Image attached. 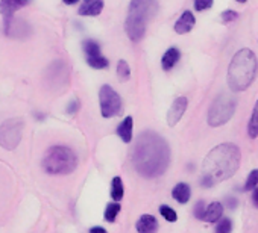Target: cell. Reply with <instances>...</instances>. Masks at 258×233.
I'll list each match as a JSON object with an SVG mask.
<instances>
[{
  "label": "cell",
  "mask_w": 258,
  "mask_h": 233,
  "mask_svg": "<svg viewBox=\"0 0 258 233\" xmlns=\"http://www.w3.org/2000/svg\"><path fill=\"white\" fill-rule=\"evenodd\" d=\"M133 164L134 168L148 179L164 174L170 164L167 141L155 132H143L133 149Z\"/></svg>",
  "instance_id": "6da1fadb"
},
{
  "label": "cell",
  "mask_w": 258,
  "mask_h": 233,
  "mask_svg": "<svg viewBox=\"0 0 258 233\" xmlns=\"http://www.w3.org/2000/svg\"><path fill=\"white\" fill-rule=\"evenodd\" d=\"M241 161L240 149L232 143L216 146L204 159L202 164V185L207 188L214 186L217 182H223L232 177Z\"/></svg>",
  "instance_id": "7a4b0ae2"
},
{
  "label": "cell",
  "mask_w": 258,
  "mask_h": 233,
  "mask_svg": "<svg viewBox=\"0 0 258 233\" xmlns=\"http://www.w3.org/2000/svg\"><path fill=\"white\" fill-rule=\"evenodd\" d=\"M258 71V61L250 49L238 50L228 67V86L232 92H241L250 86Z\"/></svg>",
  "instance_id": "3957f363"
},
{
  "label": "cell",
  "mask_w": 258,
  "mask_h": 233,
  "mask_svg": "<svg viewBox=\"0 0 258 233\" xmlns=\"http://www.w3.org/2000/svg\"><path fill=\"white\" fill-rule=\"evenodd\" d=\"M158 11L157 0H131L124 29L129 40L137 43L145 37L148 22L155 17Z\"/></svg>",
  "instance_id": "277c9868"
},
{
  "label": "cell",
  "mask_w": 258,
  "mask_h": 233,
  "mask_svg": "<svg viewBox=\"0 0 258 233\" xmlns=\"http://www.w3.org/2000/svg\"><path fill=\"white\" fill-rule=\"evenodd\" d=\"M76 167H78L76 153L64 146H55L49 149L43 159V168L49 174L66 176L73 173Z\"/></svg>",
  "instance_id": "5b68a950"
},
{
  "label": "cell",
  "mask_w": 258,
  "mask_h": 233,
  "mask_svg": "<svg viewBox=\"0 0 258 233\" xmlns=\"http://www.w3.org/2000/svg\"><path fill=\"white\" fill-rule=\"evenodd\" d=\"M235 98L231 94H220L211 104L210 110H208V117L207 122L211 128H219L223 126L225 123H228L231 120V117L235 112Z\"/></svg>",
  "instance_id": "8992f818"
},
{
  "label": "cell",
  "mask_w": 258,
  "mask_h": 233,
  "mask_svg": "<svg viewBox=\"0 0 258 233\" xmlns=\"http://www.w3.org/2000/svg\"><path fill=\"white\" fill-rule=\"evenodd\" d=\"M23 120L22 119H10L0 126V146L5 150H14L22 141L23 134Z\"/></svg>",
  "instance_id": "52a82bcc"
},
{
  "label": "cell",
  "mask_w": 258,
  "mask_h": 233,
  "mask_svg": "<svg viewBox=\"0 0 258 233\" xmlns=\"http://www.w3.org/2000/svg\"><path fill=\"white\" fill-rule=\"evenodd\" d=\"M99 101H100V112L103 119H111V117L118 115L121 110V98L109 85H103L100 88Z\"/></svg>",
  "instance_id": "ba28073f"
},
{
  "label": "cell",
  "mask_w": 258,
  "mask_h": 233,
  "mask_svg": "<svg viewBox=\"0 0 258 233\" xmlns=\"http://www.w3.org/2000/svg\"><path fill=\"white\" fill-rule=\"evenodd\" d=\"M84 52H85V59L87 64L94 68V70H105L109 65V61L102 56L100 53V47L96 41L93 40H87L84 41Z\"/></svg>",
  "instance_id": "9c48e42d"
},
{
  "label": "cell",
  "mask_w": 258,
  "mask_h": 233,
  "mask_svg": "<svg viewBox=\"0 0 258 233\" xmlns=\"http://www.w3.org/2000/svg\"><path fill=\"white\" fill-rule=\"evenodd\" d=\"M29 32H31V29H29V26H28L26 22L19 20V19H14V17L5 19V34H7L8 37H13V38H23V37H26Z\"/></svg>",
  "instance_id": "30bf717a"
},
{
  "label": "cell",
  "mask_w": 258,
  "mask_h": 233,
  "mask_svg": "<svg viewBox=\"0 0 258 233\" xmlns=\"http://www.w3.org/2000/svg\"><path fill=\"white\" fill-rule=\"evenodd\" d=\"M187 106H188V100L185 97H178L172 103V106H170V109L167 112V125L173 128V126H176L179 123V120L182 119L185 110H187Z\"/></svg>",
  "instance_id": "8fae6325"
},
{
  "label": "cell",
  "mask_w": 258,
  "mask_h": 233,
  "mask_svg": "<svg viewBox=\"0 0 258 233\" xmlns=\"http://www.w3.org/2000/svg\"><path fill=\"white\" fill-rule=\"evenodd\" d=\"M31 0H0V13L5 19L14 17V14L23 7L29 5Z\"/></svg>",
  "instance_id": "7c38bea8"
},
{
  "label": "cell",
  "mask_w": 258,
  "mask_h": 233,
  "mask_svg": "<svg viewBox=\"0 0 258 233\" xmlns=\"http://www.w3.org/2000/svg\"><path fill=\"white\" fill-rule=\"evenodd\" d=\"M195 16L191 11H184L182 16L178 19V22L175 23V32L179 34V35H184V34H188L193 28H195Z\"/></svg>",
  "instance_id": "4fadbf2b"
},
{
  "label": "cell",
  "mask_w": 258,
  "mask_h": 233,
  "mask_svg": "<svg viewBox=\"0 0 258 233\" xmlns=\"http://www.w3.org/2000/svg\"><path fill=\"white\" fill-rule=\"evenodd\" d=\"M102 10H103V0H84L78 13L79 16L94 17V16H99Z\"/></svg>",
  "instance_id": "5bb4252c"
},
{
  "label": "cell",
  "mask_w": 258,
  "mask_h": 233,
  "mask_svg": "<svg viewBox=\"0 0 258 233\" xmlns=\"http://www.w3.org/2000/svg\"><path fill=\"white\" fill-rule=\"evenodd\" d=\"M137 231L139 233H157L158 231V221L152 215H143L137 221Z\"/></svg>",
  "instance_id": "9a60e30c"
},
{
  "label": "cell",
  "mask_w": 258,
  "mask_h": 233,
  "mask_svg": "<svg viewBox=\"0 0 258 233\" xmlns=\"http://www.w3.org/2000/svg\"><path fill=\"white\" fill-rule=\"evenodd\" d=\"M117 135L126 144H129V143L133 141V117H126V119L118 125Z\"/></svg>",
  "instance_id": "2e32d148"
},
{
  "label": "cell",
  "mask_w": 258,
  "mask_h": 233,
  "mask_svg": "<svg viewBox=\"0 0 258 233\" xmlns=\"http://www.w3.org/2000/svg\"><path fill=\"white\" fill-rule=\"evenodd\" d=\"M179 58H181V52H179L176 47L169 49V50L164 53L163 59H161V65H163V68H164L166 71L172 70V68L176 65V62L179 61Z\"/></svg>",
  "instance_id": "e0dca14e"
},
{
  "label": "cell",
  "mask_w": 258,
  "mask_h": 233,
  "mask_svg": "<svg viewBox=\"0 0 258 233\" xmlns=\"http://www.w3.org/2000/svg\"><path fill=\"white\" fill-rule=\"evenodd\" d=\"M172 195H173V198H175L178 203L185 204V203H188V200H190V197H191L190 186H188L187 183H178V185L173 188Z\"/></svg>",
  "instance_id": "ac0fdd59"
},
{
  "label": "cell",
  "mask_w": 258,
  "mask_h": 233,
  "mask_svg": "<svg viewBox=\"0 0 258 233\" xmlns=\"http://www.w3.org/2000/svg\"><path fill=\"white\" fill-rule=\"evenodd\" d=\"M222 213H223V206L219 201H214V203H211L205 209L204 221H207V222H217L220 219Z\"/></svg>",
  "instance_id": "d6986e66"
},
{
  "label": "cell",
  "mask_w": 258,
  "mask_h": 233,
  "mask_svg": "<svg viewBox=\"0 0 258 233\" xmlns=\"http://www.w3.org/2000/svg\"><path fill=\"white\" fill-rule=\"evenodd\" d=\"M247 134L252 140H255L258 137V100L253 106V112H252V117L247 125Z\"/></svg>",
  "instance_id": "ffe728a7"
},
{
  "label": "cell",
  "mask_w": 258,
  "mask_h": 233,
  "mask_svg": "<svg viewBox=\"0 0 258 233\" xmlns=\"http://www.w3.org/2000/svg\"><path fill=\"white\" fill-rule=\"evenodd\" d=\"M123 194H124V188H123V182L121 179L117 176L112 179V183H111V197L114 201H118L123 198Z\"/></svg>",
  "instance_id": "44dd1931"
},
{
  "label": "cell",
  "mask_w": 258,
  "mask_h": 233,
  "mask_svg": "<svg viewBox=\"0 0 258 233\" xmlns=\"http://www.w3.org/2000/svg\"><path fill=\"white\" fill-rule=\"evenodd\" d=\"M118 212H120V204L118 203H109L105 209V219L108 222H114Z\"/></svg>",
  "instance_id": "7402d4cb"
},
{
  "label": "cell",
  "mask_w": 258,
  "mask_h": 233,
  "mask_svg": "<svg viewBox=\"0 0 258 233\" xmlns=\"http://www.w3.org/2000/svg\"><path fill=\"white\" fill-rule=\"evenodd\" d=\"M117 74H118V77L121 80H127L129 79V76H131V68H129L126 61H123V59L118 61V64H117Z\"/></svg>",
  "instance_id": "603a6c76"
},
{
  "label": "cell",
  "mask_w": 258,
  "mask_h": 233,
  "mask_svg": "<svg viewBox=\"0 0 258 233\" xmlns=\"http://www.w3.org/2000/svg\"><path fill=\"white\" fill-rule=\"evenodd\" d=\"M160 213L167 219V221H170V222H175L176 219H178V215H176V212L172 209V207H169V206H166V204H163V206H160Z\"/></svg>",
  "instance_id": "cb8c5ba5"
},
{
  "label": "cell",
  "mask_w": 258,
  "mask_h": 233,
  "mask_svg": "<svg viewBox=\"0 0 258 233\" xmlns=\"http://www.w3.org/2000/svg\"><path fill=\"white\" fill-rule=\"evenodd\" d=\"M258 185V170H253L250 171V174L247 176V180L244 183V191H250V189H255Z\"/></svg>",
  "instance_id": "d4e9b609"
},
{
  "label": "cell",
  "mask_w": 258,
  "mask_h": 233,
  "mask_svg": "<svg viewBox=\"0 0 258 233\" xmlns=\"http://www.w3.org/2000/svg\"><path fill=\"white\" fill-rule=\"evenodd\" d=\"M232 231V222L229 218H223L219 221L216 227V233H231Z\"/></svg>",
  "instance_id": "484cf974"
},
{
  "label": "cell",
  "mask_w": 258,
  "mask_h": 233,
  "mask_svg": "<svg viewBox=\"0 0 258 233\" xmlns=\"http://www.w3.org/2000/svg\"><path fill=\"white\" fill-rule=\"evenodd\" d=\"M214 0H195V10L196 11H205L213 7Z\"/></svg>",
  "instance_id": "4316f807"
},
{
  "label": "cell",
  "mask_w": 258,
  "mask_h": 233,
  "mask_svg": "<svg viewBox=\"0 0 258 233\" xmlns=\"http://www.w3.org/2000/svg\"><path fill=\"white\" fill-rule=\"evenodd\" d=\"M205 201L204 200H201V201H198V204L195 206V216L196 218H199V219H204V215H205Z\"/></svg>",
  "instance_id": "83f0119b"
},
{
  "label": "cell",
  "mask_w": 258,
  "mask_h": 233,
  "mask_svg": "<svg viewBox=\"0 0 258 233\" xmlns=\"http://www.w3.org/2000/svg\"><path fill=\"white\" fill-rule=\"evenodd\" d=\"M238 19V14L235 13V11H225V13H222V20L225 22V23H229V22H234V20H237Z\"/></svg>",
  "instance_id": "f1b7e54d"
},
{
  "label": "cell",
  "mask_w": 258,
  "mask_h": 233,
  "mask_svg": "<svg viewBox=\"0 0 258 233\" xmlns=\"http://www.w3.org/2000/svg\"><path fill=\"white\" fill-rule=\"evenodd\" d=\"M79 106H81V103H79V100H73L69 106H67V113H76L78 112V109H79Z\"/></svg>",
  "instance_id": "f546056e"
},
{
  "label": "cell",
  "mask_w": 258,
  "mask_h": 233,
  "mask_svg": "<svg viewBox=\"0 0 258 233\" xmlns=\"http://www.w3.org/2000/svg\"><path fill=\"white\" fill-rule=\"evenodd\" d=\"M252 201H253V206L258 207V186L255 188L253 194H252Z\"/></svg>",
  "instance_id": "4dcf8cb0"
},
{
  "label": "cell",
  "mask_w": 258,
  "mask_h": 233,
  "mask_svg": "<svg viewBox=\"0 0 258 233\" xmlns=\"http://www.w3.org/2000/svg\"><path fill=\"white\" fill-rule=\"evenodd\" d=\"M90 233H108V231L105 228H102V227H93L90 230Z\"/></svg>",
  "instance_id": "1f68e13d"
},
{
  "label": "cell",
  "mask_w": 258,
  "mask_h": 233,
  "mask_svg": "<svg viewBox=\"0 0 258 233\" xmlns=\"http://www.w3.org/2000/svg\"><path fill=\"white\" fill-rule=\"evenodd\" d=\"M237 206V200L235 198H228V207L229 209H234Z\"/></svg>",
  "instance_id": "d6a6232c"
},
{
  "label": "cell",
  "mask_w": 258,
  "mask_h": 233,
  "mask_svg": "<svg viewBox=\"0 0 258 233\" xmlns=\"http://www.w3.org/2000/svg\"><path fill=\"white\" fill-rule=\"evenodd\" d=\"M62 2H64L66 5H75V4L79 2V0H62Z\"/></svg>",
  "instance_id": "836d02e7"
}]
</instances>
